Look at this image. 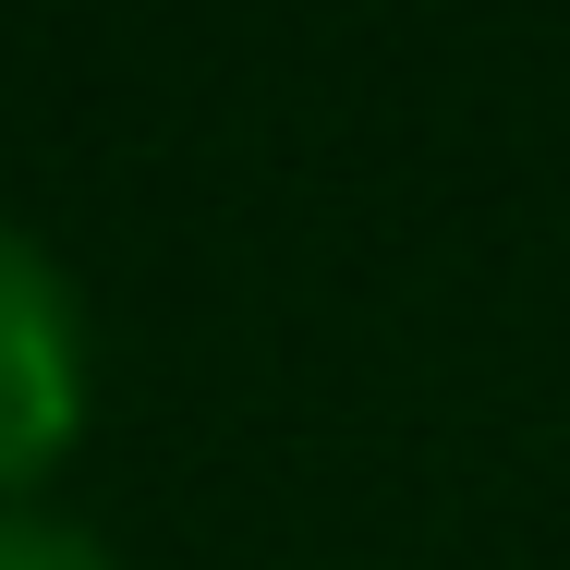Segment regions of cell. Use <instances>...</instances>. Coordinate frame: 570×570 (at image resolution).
<instances>
[{
  "label": "cell",
  "instance_id": "1",
  "mask_svg": "<svg viewBox=\"0 0 570 570\" xmlns=\"http://www.w3.org/2000/svg\"><path fill=\"white\" fill-rule=\"evenodd\" d=\"M73 413H86L73 304H61V279H49V255L0 230V485H24L37 461L61 450Z\"/></svg>",
  "mask_w": 570,
  "mask_h": 570
},
{
  "label": "cell",
  "instance_id": "2",
  "mask_svg": "<svg viewBox=\"0 0 570 570\" xmlns=\"http://www.w3.org/2000/svg\"><path fill=\"white\" fill-rule=\"evenodd\" d=\"M0 570H110V559H98L73 522H37V510H12V522H0Z\"/></svg>",
  "mask_w": 570,
  "mask_h": 570
}]
</instances>
